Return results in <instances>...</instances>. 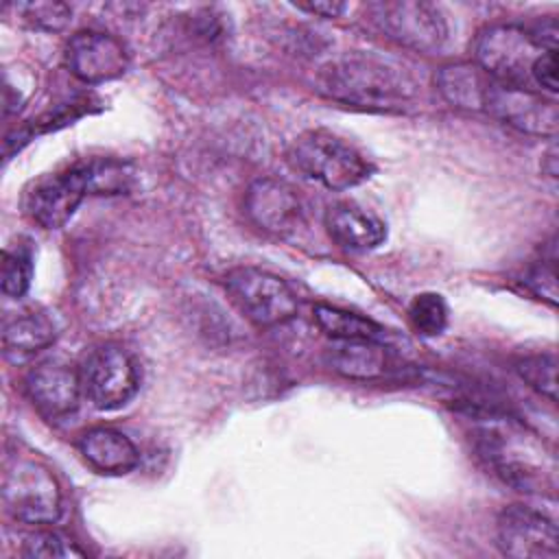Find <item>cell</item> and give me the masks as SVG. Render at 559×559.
<instances>
[{
  "instance_id": "5bb4252c",
  "label": "cell",
  "mask_w": 559,
  "mask_h": 559,
  "mask_svg": "<svg viewBox=\"0 0 559 559\" xmlns=\"http://www.w3.org/2000/svg\"><path fill=\"white\" fill-rule=\"evenodd\" d=\"M24 389L33 406L48 419H63L74 413L83 393L79 371L57 360L33 367L24 378Z\"/></svg>"
},
{
  "instance_id": "6da1fadb",
  "label": "cell",
  "mask_w": 559,
  "mask_h": 559,
  "mask_svg": "<svg viewBox=\"0 0 559 559\" xmlns=\"http://www.w3.org/2000/svg\"><path fill=\"white\" fill-rule=\"evenodd\" d=\"M319 90L347 105L400 111L413 100L417 87L397 66L371 55H347L321 68Z\"/></svg>"
},
{
  "instance_id": "cb8c5ba5",
  "label": "cell",
  "mask_w": 559,
  "mask_h": 559,
  "mask_svg": "<svg viewBox=\"0 0 559 559\" xmlns=\"http://www.w3.org/2000/svg\"><path fill=\"white\" fill-rule=\"evenodd\" d=\"M26 24L39 31H63L72 20V9L63 2H24L15 7Z\"/></svg>"
},
{
  "instance_id": "2e32d148",
  "label": "cell",
  "mask_w": 559,
  "mask_h": 559,
  "mask_svg": "<svg viewBox=\"0 0 559 559\" xmlns=\"http://www.w3.org/2000/svg\"><path fill=\"white\" fill-rule=\"evenodd\" d=\"M83 461L98 474H127L140 463V452L133 441L114 428H90L79 437Z\"/></svg>"
},
{
  "instance_id": "7402d4cb",
  "label": "cell",
  "mask_w": 559,
  "mask_h": 559,
  "mask_svg": "<svg viewBox=\"0 0 559 559\" xmlns=\"http://www.w3.org/2000/svg\"><path fill=\"white\" fill-rule=\"evenodd\" d=\"M22 555L31 559H68L85 557V550L79 548L70 537L59 531H33L24 537Z\"/></svg>"
},
{
  "instance_id": "9c48e42d",
  "label": "cell",
  "mask_w": 559,
  "mask_h": 559,
  "mask_svg": "<svg viewBox=\"0 0 559 559\" xmlns=\"http://www.w3.org/2000/svg\"><path fill=\"white\" fill-rule=\"evenodd\" d=\"M90 190L87 164L52 173L33 183L26 192V212L46 229L63 227Z\"/></svg>"
},
{
  "instance_id": "8992f818",
  "label": "cell",
  "mask_w": 559,
  "mask_h": 559,
  "mask_svg": "<svg viewBox=\"0 0 559 559\" xmlns=\"http://www.w3.org/2000/svg\"><path fill=\"white\" fill-rule=\"evenodd\" d=\"M225 288L238 310L260 328H273L297 314V295L277 275L258 266H236L225 275Z\"/></svg>"
},
{
  "instance_id": "7c38bea8",
  "label": "cell",
  "mask_w": 559,
  "mask_h": 559,
  "mask_svg": "<svg viewBox=\"0 0 559 559\" xmlns=\"http://www.w3.org/2000/svg\"><path fill=\"white\" fill-rule=\"evenodd\" d=\"M66 66L83 83H105L127 72L129 52L109 33L81 31L66 44Z\"/></svg>"
},
{
  "instance_id": "277c9868",
  "label": "cell",
  "mask_w": 559,
  "mask_h": 559,
  "mask_svg": "<svg viewBox=\"0 0 559 559\" xmlns=\"http://www.w3.org/2000/svg\"><path fill=\"white\" fill-rule=\"evenodd\" d=\"M478 445L504 483L520 491H544V487H552V461L515 426H485L478 432Z\"/></svg>"
},
{
  "instance_id": "ac0fdd59",
  "label": "cell",
  "mask_w": 559,
  "mask_h": 559,
  "mask_svg": "<svg viewBox=\"0 0 559 559\" xmlns=\"http://www.w3.org/2000/svg\"><path fill=\"white\" fill-rule=\"evenodd\" d=\"M57 338L55 323L41 312H22L4 323L2 345L11 360H24L46 349Z\"/></svg>"
},
{
  "instance_id": "4316f807",
  "label": "cell",
  "mask_w": 559,
  "mask_h": 559,
  "mask_svg": "<svg viewBox=\"0 0 559 559\" xmlns=\"http://www.w3.org/2000/svg\"><path fill=\"white\" fill-rule=\"evenodd\" d=\"M297 9L321 15V17H338L347 7L343 2H310V4H297Z\"/></svg>"
},
{
  "instance_id": "484cf974",
  "label": "cell",
  "mask_w": 559,
  "mask_h": 559,
  "mask_svg": "<svg viewBox=\"0 0 559 559\" xmlns=\"http://www.w3.org/2000/svg\"><path fill=\"white\" fill-rule=\"evenodd\" d=\"M524 284L533 295L548 301L550 306L557 304V275H555V253L550 258L537 260L524 275Z\"/></svg>"
},
{
  "instance_id": "3957f363",
  "label": "cell",
  "mask_w": 559,
  "mask_h": 559,
  "mask_svg": "<svg viewBox=\"0 0 559 559\" xmlns=\"http://www.w3.org/2000/svg\"><path fill=\"white\" fill-rule=\"evenodd\" d=\"M474 63L496 83L511 87H533L535 61L546 52L528 33L518 24H489L478 31L474 44ZM537 92V90H535Z\"/></svg>"
},
{
  "instance_id": "52a82bcc",
  "label": "cell",
  "mask_w": 559,
  "mask_h": 559,
  "mask_svg": "<svg viewBox=\"0 0 559 559\" xmlns=\"http://www.w3.org/2000/svg\"><path fill=\"white\" fill-rule=\"evenodd\" d=\"M371 22L395 44L435 52L448 39V24L439 7L417 0H384L367 7Z\"/></svg>"
},
{
  "instance_id": "4fadbf2b",
  "label": "cell",
  "mask_w": 559,
  "mask_h": 559,
  "mask_svg": "<svg viewBox=\"0 0 559 559\" xmlns=\"http://www.w3.org/2000/svg\"><path fill=\"white\" fill-rule=\"evenodd\" d=\"M245 212L253 225L273 236L293 234L304 218V207L293 186L273 177H260L249 186Z\"/></svg>"
},
{
  "instance_id": "7a4b0ae2",
  "label": "cell",
  "mask_w": 559,
  "mask_h": 559,
  "mask_svg": "<svg viewBox=\"0 0 559 559\" xmlns=\"http://www.w3.org/2000/svg\"><path fill=\"white\" fill-rule=\"evenodd\" d=\"M288 162L330 190L354 188L371 175V164L358 148L323 129L301 133L288 148Z\"/></svg>"
},
{
  "instance_id": "83f0119b",
  "label": "cell",
  "mask_w": 559,
  "mask_h": 559,
  "mask_svg": "<svg viewBox=\"0 0 559 559\" xmlns=\"http://www.w3.org/2000/svg\"><path fill=\"white\" fill-rule=\"evenodd\" d=\"M542 168L548 173V177H557V148L555 146H550V151L546 153Z\"/></svg>"
},
{
  "instance_id": "44dd1931",
  "label": "cell",
  "mask_w": 559,
  "mask_h": 559,
  "mask_svg": "<svg viewBox=\"0 0 559 559\" xmlns=\"http://www.w3.org/2000/svg\"><path fill=\"white\" fill-rule=\"evenodd\" d=\"M408 321L421 336H439L448 325V306L437 293H419L408 304Z\"/></svg>"
},
{
  "instance_id": "ffe728a7",
  "label": "cell",
  "mask_w": 559,
  "mask_h": 559,
  "mask_svg": "<svg viewBox=\"0 0 559 559\" xmlns=\"http://www.w3.org/2000/svg\"><path fill=\"white\" fill-rule=\"evenodd\" d=\"M314 321L317 325L332 336L334 341H376L382 343L386 336V330L378 325L376 321L360 317L356 312L334 308L328 304H317L314 310Z\"/></svg>"
},
{
  "instance_id": "9a60e30c",
  "label": "cell",
  "mask_w": 559,
  "mask_h": 559,
  "mask_svg": "<svg viewBox=\"0 0 559 559\" xmlns=\"http://www.w3.org/2000/svg\"><path fill=\"white\" fill-rule=\"evenodd\" d=\"M330 238L349 251H369L384 242L386 227L369 210L356 203H336L325 214Z\"/></svg>"
},
{
  "instance_id": "5b68a950",
  "label": "cell",
  "mask_w": 559,
  "mask_h": 559,
  "mask_svg": "<svg viewBox=\"0 0 559 559\" xmlns=\"http://www.w3.org/2000/svg\"><path fill=\"white\" fill-rule=\"evenodd\" d=\"M2 504L17 522L52 524L61 515V489L46 465L17 459L4 472Z\"/></svg>"
},
{
  "instance_id": "d4e9b609",
  "label": "cell",
  "mask_w": 559,
  "mask_h": 559,
  "mask_svg": "<svg viewBox=\"0 0 559 559\" xmlns=\"http://www.w3.org/2000/svg\"><path fill=\"white\" fill-rule=\"evenodd\" d=\"M31 258L24 251H4L2 253V293L9 297H22L31 286Z\"/></svg>"
},
{
  "instance_id": "603a6c76",
  "label": "cell",
  "mask_w": 559,
  "mask_h": 559,
  "mask_svg": "<svg viewBox=\"0 0 559 559\" xmlns=\"http://www.w3.org/2000/svg\"><path fill=\"white\" fill-rule=\"evenodd\" d=\"M515 371L531 389L546 395L550 402L557 400V358H555V354L524 356L515 362Z\"/></svg>"
},
{
  "instance_id": "ba28073f",
  "label": "cell",
  "mask_w": 559,
  "mask_h": 559,
  "mask_svg": "<svg viewBox=\"0 0 559 559\" xmlns=\"http://www.w3.org/2000/svg\"><path fill=\"white\" fill-rule=\"evenodd\" d=\"M83 395L100 411H116L124 406L140 386L138 365L131 354L114 343L92 349L81 369Z\"/></svg>"
},
{
  "instance_id": "e0dca14e",
  "label": "cell",
  "mask_w": 559,
  "mask_h": 559,
  "mask_svg": "<svg viewBox=\"0 0 559 559\" xmlns=\"http://www.w3.org/2000/svg\"><path fill=\"white\" fill-rule=\"evenodd\" d=\"M332 371L354 380H376L386 373L389 354L376 341H338L325 352Z\"/></svg>"
},
{
  "instance_id": "30bf717a",
  "label": "cell",
  "mask_w": 559,
  "mask_h": 559,
  "mask_svg": "<svg viewBox=\"0 0 559 559\" xmlns=\"http://www.w3.org/2000/svg\"><path fill=\"white\" fill-rule=\"evenodd\" d=\"M496 539L500 550L515 559H555L559 552L555 522L524 504H511L500 511Z\"/></svg>"
},
{
  "instance_id": "d6986e66",
  "label": "cell",
  "mask_w": 559,
  "mask_h": 559,
  "mask_svg": "<svg viewBox=\"0 0 559 559\" xmlns=\"http://www.w3.org/2000/svg\"><path fill=\"white\" fill-rule=\"evenodd\" d=\"M489 76L476 63H450L437 70L435 83L441 96L461 109H483Z\"/></svg>"
},
{
  "instance_id": "8fae6325",
  "label": "cell",
  "mask_w": 559,
  "mask_h": 559,
  "mask_svg": "<svg viewBox=\"0 0 559 559\" xmlns=\"http://www.w3.org/2000/svg\"><path fill=\"white\" fill-rule=\"evenodd\" d=\"M483 109L500 122L531 135H555L559 114L552 98L542 92L489 81Z\"/></svg>"
}]
</instances>
